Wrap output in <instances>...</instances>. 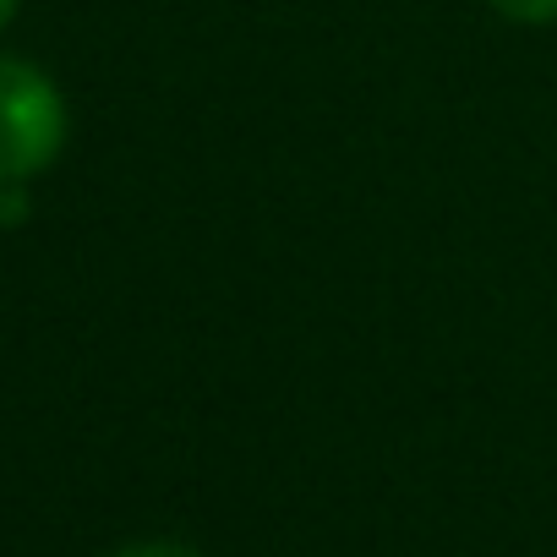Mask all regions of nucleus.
<instances>
[{
    "label": "nucleus",
    "mask_w": 557,
    "mask_h": 557,
    "mask_svg": "<svg viewBox=\"0 0 557 557\" xmlns=\"http://www.w3.org/2000/svg\"><path fill=\"white\" fill-rule=\"evenodd\" d=\"M66 143V104L55 83L28 66L0 55V181H34Z\"/></svg>",
    "instance_id": "nucleus-1"
},
{
    "label": "nucleus",
    "mask_w": 557,
    "mask_h": 557,
    "mask_svg": "<svg viewBox=\"0 0 557 557\" xmlns=\"http://www.w3.org/2000/svg\"><path fill=\"white\" fill-rule=\"evenodd\" d=\"M492 7L508 23H552L557 17V0H492Z\"/></svg>",
    "instance_id": "nucleus-2"
},
{
    "label": "nucleus",
    "mask_w": 557,
    "mask_h": 557,
    "mask_svg": "<svg viewBox=\"0 0 557 557\" xmlns=\"http://www.w3.org/2000/svg\"><path fill=\"white\" fill-rule=\"evenodd\" d=\"M110 557H202V552H191V546H181V541H143V546H121V552H110Z\"/></svg>",
    "instance_id": "nucleus-3"
},
{
    "label": "nucleus",
    "mask_w": 557,
    "mask_h": 557,
    "mask_svg": "<svg viewBox=\"0 0 557 557\" xmlns=\"http://www.w3.org/2000/svg\"><path fill=\"white\" fill-rule=\"evenodd\" d=\"M17 181H0V224H17L23 213H28V202H23V191H12Z\"/></svg>",
    "instance_id": "nucleus-4"
},
{
    "label": "nucleus",
    "mask_w": 557,
    "mask_h": 557,
    "mask_svg": "<svg viewBox=\"0 0 557 557\" xmlns=\"http://www.w3.org/2000/svg\"><path fill=\"white\" fill-rule=\"evenodd\" d=\"M12 17H17V0H0V28H7Z\"/></svg>",
    "instance_id": "nucleus-5"
}]
</instances>
